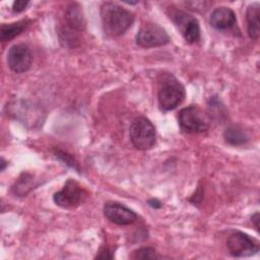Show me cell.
Listing matches in <instances>:
<instances>
[{
  "instance_id": "9a60e30c",
  "label": "cell",
  "mask_w": 260,
  "mask_h": 260,
  "mask_svg": "<svg viewBox=\"0 0 260 260\" xmlns=\"http://www.w3.org/2000/svg\"><path fill=\"white\" fill-rule=\"evenodd\" d=\"M30 19H21L12 23H3L0 27V39L2 42L10 41L26 29Z\"/></svg>"
},
{
  "instance_id": "30bf717a",
  "label": "cell",
  "mask_w": 260,
  "mask_h": 260,
  "mask_svg": "<svg viewBox=\"0 0 260 260\" xmlns=\"http://www.w3.org/2000/svg\"><path fill=\"white\" fill-rule=\"evenodd\" d=\"M103 212L108 220L118 225L132 224L138 218L137 214L132 209L117 201L106 202Z\"/></svg>"
},
{
  "instance_id": "9c48e42d",
  "label": "cell",
  "mask_w": 260,
  "mask_h": 260,
  "mask_svg": "<svg viewBox=\"0 0 260 260\" xmlns=\"http://www.w3.org/2000/svg\"><path fill=\"white\" fill-rule=\"evenodd\" d=\"M32 63V54L28 46L15 44L10 47L7 53V64L15 73L26 72Z\"/></svg>"
},
{
  "instance_id": "4fadbf2b",
  "label": "cell",
  "mask_w": 260,
  "mask_h": 260,
  "mask_svg": "<svg viewBox=\"0 0 260 260\" xmlns=\"http://www.w3.org/2000/svg\"><path fill=\"white\" fill-rule=\"evenodd\" d=\"M260 5L253 3L247 7L246 10V21L247 31L250 39L257 41L260 36Z\"/></svg>"
},
{
  "instance_id": "e0dca14e",
  "label": "cell",
  "mask_w": 260,
  "mask_h": 260,
  "mask_svg": "<svg viewBox=\"0 0 260 260\" xmlns=\"http://www.w3.org/2000/svg\"><path fill=\"white\" fill-rule=\"evenodd\" d=\"M132 258L134 259H158L160 258L152 247H141L133 252Z\"/></svg>"
},
{
  "instance_id": "52a82bcc",
  "label": "cell",
  "mask_w": 260,
  "mask_h": 260,
  "mask_svg": "<svg viewBox=\"0 0 260 260\" xmlns=\"http://www.w3.org/2000/svg\"><path fill=\"white\" fill-rule=\"evenodd\" d=\"M87 196L86 191L73 179H68L63 188L53 195L56 205L70 209L78 206Z\"/></svg>"
},
{
  "instance_id": "7a4b0ae2",
  "label": "cell",
  "mask_w": 260,
  "mask_h": 260,
  "mask_svg": "<svg viewBox=\"0 0 260 260\" xmlns=\"http://www.w3.org/2000/svg\"><path fill=\"white\" fill-rule=\"evenodd\" d=\"M186 96L184 85L171 73H162L158 77L157 103L161 111L175 110Z\"/></svg>"
},
{
  "instance_id": "277c9868",
  "label": "cell",
  "mask_w": 260,
  "mask_h": 260,
  "mask_svg": "<svg viewBox=\"0 0 260 260\" xmlns=\"http://www.w3.org/2000/svg\"><path fill=\"white\" fill-rule=\"evenodd\" d=\"M155 128L145 117L135 118L129 128V137L133 146L139 150H148L155 144Z\"/></svg>"
},
{
  "instance_id": "44dd1931",
  "label": "cell",
  "mask_w": 260,
  "mask_h": 260,
  "mask_svg": "<svg viewBox=\"0 0 260 260\" xmlns=\"http://www.w3.org/2000/svg\"><path fill=\"white\" fill-rule=\"evenodd\" d=\"M147 204H148L149 206H151L152 208H154V209H157V208H160V207H161V203H160L157 199H155V198L149 199V200L147 201Z\"/></svg>"
},
{
  "instance_id": "7c38bea8",
  "label": "cell",
  "mask_w": 260,
  "mask_h": 260,
  "mask_svg": "<svg viewBox=\"0 0 260 260\" xmlns=\"http://www.w3.org/2000/svg\"><path fill=\"white\" fill-rule=\"evenodd\" d=\"M65 21L70 29L83 31L86 27V20L82 11V7L74 2L70 3L65 10Z\"/></svg>"
},
{
  "instance_id": "8fae6325",
  "label": "cell",
  "mask_w": 260,
  "mask_h": 260,
  "mask_svg": "<svg viewBox=\"0 0 260 260\" xmlns=\"http://www.w3.org/2000/svg\"><path fill=\"white\" fill-rule=\"evenodd\" d=\"M237 22L236 13L230 7L219 6L213 9L210 14L209 23L217 30L232 28Z\"/></svg>"
},
{
  "instance_id": "6da1fadb",
  "label": "cell",
  "mask_w": 260,
  "mask_h": 260,
  "mask_svg": "<svg viewBox=\"0 0 260 260\" xmlns=\"http://www.w3.org/2000/svg\"><path fill=\"white\" fill-rule=\"evenodd\" d=\"M100 13L103 28L111 37H119L126 32L135 19L131 11L113 2H104Z\"/></svg>"
},
{
  "instance_id": "5b68a950",
  "label": "cell",
  "mask_w": 260,
  "mask_h": 260,
  "mask_svg": "<svg viewBox=\"0 0 260 260\" xmlns=\"http://www.w3.org/2000/svg\"><path fill=\"white\" fill-rule=\"evenodd\" d=\"M226 248L234 257H249L259 252V241L248 234L236 231L226 239Z\"/></svg>"
},
{
  "instance_id": "ffe728a7",
  "label": "cell",
  "mask_w": 260,
  "mask_h": 260,
  "mask_svg": "<svg viewBox=\"0 0 260 260\" xmlns=\"http://www.w3.org/2000/svg\"><path fill=\"white\" fill-rule=\"evenodd\" d=\"M28 1H23V0H19V1H14L12 4V10L14 12H21L23 11L26 6L28 5Z\"/></svg>"
},
{
  "instance_id": "2e32d148",
  "label": "cell",
  "mask_w": 260,
  "mask_h": 260,
  "mask_svg": "<svg viewBox=\"0 0 260 260\" xmlns=\"http://www.w3.org/2000/svg\"><path fill=\"white\" fill-rule=\"evenodd\" d=\"M32 186H34L32 176L27 173H23L15 182V184L12 186V191L17 196H23L31 190Z\"/></svg>"
},
{
  "instance_id": "d6986e66",
  "label": "cell",
  "mask_w": 260,
  "mask_h": 260,
  "mask_svg": "<svg viewBox=\"0 0 260 260\" xmlns=\"http://www.w3.org/2000/svg\"><path fill=\"white\" fill-rule=\"evenodd\" d=\"M95 258L99 259H113L114 258V251L110 247L103 246L100 248Z\"/></svg>"
},
{
  "instance_id": "8992f818",
  "label": "cell",
  "mask_w": 260,
  "mask_h": 260,
  "mask_svg": "<svg viewBox=\"0 0 260 260\" xmlns=\"http://www.w3.org/2000/svg\"><path fill=\"white\" fill-rule=\"evenodd\" d=\"M135 41L142 48H155L167 45L170 42V36L159 24L146 22L138 29Z\"/></svg>"
},
{
  "instance_id": "7402d4cb",
  "label": "cell",
  "mask_w": 260,
  "mask_h": 260,
  "mask_svg": "<svg viewBox=\"0 0 260 260\" xmlns=\"http://www.w3.org/2000/svg\"><path fill=\"white\" fill-rule=\"evenodd\" d=\"M251 221L254 223V226L257 231H259V212H256L252 215Z\"/></svg>"
},
{
  "instance_id": "603a6c76",
  "label": "cell",
  "mask_w": 260,
  "mask_h": 260,
  "mask_svg": "<svg viewBox=\"0 0 260 260\" xmlns=\"http://www.w3.org/2000/svg\"><path fill=\"white\" fill-rule=\"evenodd\" d=\"M6 165H7V162H6V160L2 157L1 158V171H4L5 170V167H6Z\"/></svg>"
},
{
  "instance_id": "ac0fdd59",
  "label": "cell",
  "mask_w": 260,
  "mask_h": 260,
  "mask_svg": "<svg viewBox=\"0 0 260 260\" xmlns=\"http://www.w3.org/2000/svg\"><path fill=\"white\" fill-rule=\"evenodd\" d=\"M54 155L59 159L61 160L63 164H66L67 166L73 168L74 170L76 171H79V167H78V162L74 159V157H72L69 153H66L60 149H57L55 150L54 152Z\"/></svg>"
},
{
  "instance_id": "5bb4252c",
  "label": "cell",
  "mask_w": 260,
  "mask_h": 260,
  "mask_svg": "<svg viewBox=\"0 0 260 260\" xmlns=\"http://www.w3.org/2000/svg\"><path fill=\"white\" fill-rule=\"evenodd\" d=\"M223 139L228 144L239 146L246 144L249 141L250 136L240 125H231L223 131Z\"/></svg>"
},
{
  "instance_id": "3957f363",
  "label": "cell",
  "mask_w": 260,
  "mask_h": 260,
  "mask_svg": "<svg viewBox=\"0 0 260 260\" xmlns=\"http://www.w3.org/2000/svg\"><path fill=\"white\" fill-rule=\"evenodd\" d=\"M181 130L186 133H203L210 127V118L199 107L191 105L183 108L178 115Z\"/></svg>"
},
{
  "instance_id": "ba28073f",
  "label": "cell",
  "mask_w": 260,
  "mask_h": 260,
  "mask_svg": "<svg viewBox=\"0 0 260 260\" xmlns=\"http://www.w3.org/2000/svg\"><path fill=\"white\" fill-rule=\"evenodd\" d=\"M172 19L187 43L195 44L200 40L201 30L196 17L183 10H176Z\"/></svg>"
}]
</instances>
